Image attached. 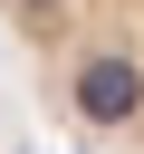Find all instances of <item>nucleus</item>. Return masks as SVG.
Listing matches in <instances>:
<instances>
[{"mask_svg":"<svg viewBox=\"0 0 144 154\" xmlns=\"http://www.w3.org/2000/svg\"><path fill=\"white\" fill-rule=\"evenodd\" d=\"M0 38L86 154H144V0H0Z\"/></svg>","mask_w":144,"mask_h":154,"instance_id":"obj_1","label":"nucleus"}]
</instances>
